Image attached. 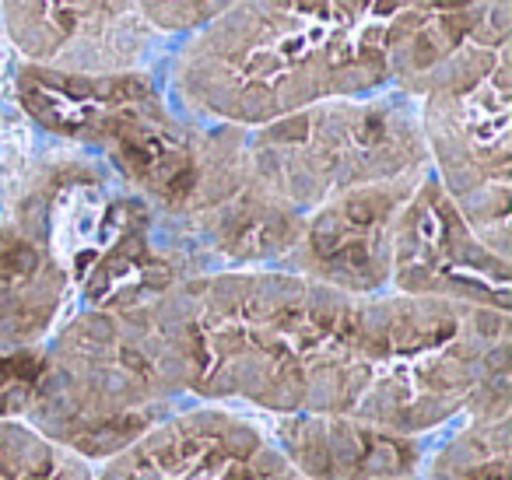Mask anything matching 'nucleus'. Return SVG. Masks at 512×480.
Segmentation results:
<instances>
[{
    "instance_id": "12",
    "label": "nucleus",
    "mask_w": 512,
    "mask_h": 480,
    "mask_svg": "<svg viewBox=\"0 0 512 480\" xmlns=\"http://www.w3.org/2000/svg\"><path fill=\"white\" fill-rule=\"evenodd\" d=\"M0 480H95V470L32 424L0 421Z\"/></svg>"
},
{
    "instance_id": "6",
    "label": "nucleus",
    "mask_w": 512,
    "mask_h": 480,
    "mask_svg": "<svg viewBox=\"0 0 512 480\" xmlns=\"http://www.w3.org/2000/svg\"><path fill=\"white\" fill-rule=\"evenodd\" d=\"M428 158L442 190L498 253L509 256V71L505 53L474 50L449 57L425 81Z\"/></svg>"
},
{
    "instance_id": "13",
    "label": "nucleus",
    "mask_w": 512,
    "mask_h": 480,
    "mask_svg": "<svg viewBox=\"0 0 512 480\" xmlns=\"http://www.w3.org/2000/svg\"><path fill=\"white\" fill-rule=\"evenodd\" d=\"M43 375V347L0 354V421H25Z\"/></svg>"
},
{
    "instance_id": "7",
    "label": "nucleus",
    "mask_w": 512,
    "mask_h": 480,
    "mask_svg": "<svg viewBox=\"0 0 512 480\" xmlns=\"http://www.w3.org/2000/svg\"><path fill=\"white\" fill-rule=\"evenodd\" d=\"M390 284L397 295L509 312V256L470 228L435 176L421 179L404 204L393 235Z\"/></svg>"
},
{
    "instance_id": "14",
    "label": "nucleus",
    "mask_w": 512,
    "mask_h": 480,
    "mask_svg": "<svg viewBox=\"0 0 512 480\" xmlns=\"http://www.w3.org/2000/svg\"><path fill=\"white\" fill-rule=\"evenodd\" d=\"M267 480H302V477H295V473H292V470H288V466H285V470L271 473V477H267Z\"/></svg>"
},
{
    "instance_id": "8",
    "label": "nucleus",
    "mask_w": 512,
    "mask_h": 480,
    "mask_svg": "<svg viewBox=\"0 0 512 480\" xmlns=\"http://www.w3.org/2000/svg\"><path fill=\"white\" fill-rule=\"evenodd\" d=\"M425 176L390 179L348 190L306 214L302 235L285 260L288 274L309 277L351 298H372L390 288L393 235Z\"/></svg>"
},
{
    "instance_id": "10",
    "label": "nucleus",
    "mask_w": 512,
    "mask_h": 480,
    "mask_svg": "<svg viewBox=\"0 0 512 480\" xmlns=\"http://www.w3.org/2000/svg\"><path fill=\"white\" fill-rule=\"evenodd\" d=\"M271 442L302 480H404L425 466V438L400 435L351 414H285Z\"/></svg>"
},
{
    "instance_id": "15",
    "label": "nucleus",
    "mask_w": 512,
    "mask_h": 480,
    "mask_svg": "<svg viewBox=\"0 0 512 480\" xmlns=\"http://www.w3.org/2000/svg\"><path fill=\"white\" fill-rule=\"evenodd\" d=\"M404 480H421V473H418V477H404Z\"/></svg>"
},
{
    "instance_id": "5",
    "label": "nucleus",
    "mask_w": 512,
    "mask_h": 480,
    "mask_svg": "<svg viewBox=\"0 0 512 480\" xmlns=\"http://www.w3.org/2000/svg\"><path fill=\"white\" fill-rule=\"evenodd\" d=\"M246 169L274 200L306 218L358 186L425 176L421 123L404 106L334 99L242 130Z\"/></svg>"
},
{
    "instance_id": "9",
    "label": "nucleus",
    "mask_w": 512,
    "mask_h": 480,
    "mask_svg": "<svg viewBox=\"0 0 512 480\" xmlns=\"http://www.w3.org/2000/svg\"><path fill=\"white\" fill-rule=\"evenodd\" d=\"M285 470L271 435L225 407H183L102 463L95 480H267Z\"/></svg>"
},
{
    "instance_id": "3",
    "label": "nucleus",
    "mask_w": 512,
    "mask_h": 480,
    "mask_svg": "<svg viewBox=\"0 0 512 480\" xmlns=\"http://www.w3.org/2000/svg\"><path fill=\"white\" fill-rule=\"evenodd\" d=\"M362 386L351 417L425 438L470 410L509 368V312L418 295H372L358 312Z\"/></svg>"
},
{
    "instance_id": "11",
    "label": "nucleus",
    "mask_w": 512,
    "mask_h": 480,
    "mask_svg": "<svg viewBox=\"0 0 512 480\" xmlns=\"http://www.w3.org/2000/svg\"><path fill=\"white\" fill-rule=\"evenodd\" d=\"M512 421H463L432 456L421 480H512Z\"/></svg>"
},
{
    "instance_id": "2",
    "label": "nucleus",
    "mask_w": 512,
    "mask_h": 480,
    "mask_svg": "<svg viewBox=\"0 0 512 480\" xmlns=\"http://www.w3.org/2000/svg\"><path fill=\"white\" fill-rule=\"evenodd\" d=\"M186 400L158 302L78 312L43 344V375L25 424L88 463H106Z\"/></svg>"
},
{
    "instance_id": "4",
    "label": "nucleus",
    "mask_w": 512,
    "mask_h": 480,
    "mask_svg": "<svg viewBox=\"0 0 512 480\" xmlns=\"http://www.w3.org/2000/svg\"><path fill=\"white\" fill-rule=\"evenodd\" d=\"M18 99L43 130L99 148L137 197L183 218L204 134L186 127L148 78L29 67L18 78Z\"/></svg>"
},
{
    "instance_id": "1",
    "label": "nucleus",
    "mask_w": 512,
    "mask_h": 480,
    "mask_svg": "<svg viewBox=\"0 0 512 480\" xmlns=\"http://www.w3.org/2000/svg\"><path fill=\"white\" fill-rule=\"evenodd\" d=\"M158 309L190 400H239L274 417L351 414L362 298L288 270H232L190 277Z\"/></svg>"
}]
</instances>
